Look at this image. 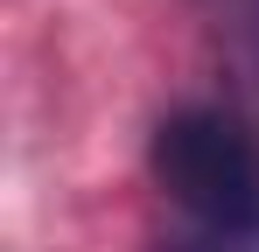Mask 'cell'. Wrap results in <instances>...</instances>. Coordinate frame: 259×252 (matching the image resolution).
I'll return each mask as SVG.
<instances>
[{
	"label": "cell",
	"instance_id": "6da1fadb",
	"mask_svg": "<svg viewBox=\"0 0 259 252\" xmlns=\"http://www.w3.org/2000/svg\"><path fill=\"white\" fill-rule=\"evenodd\" d=\"M154 182L217 238H259V133L231 112H175L154 133Z\"/></svg>",
	"mask_w": 259,
	"mask_h": 252
},
{
	"label": "cell",
	"instance_id": "7a4b0ae2",
	"mask_svg": "<svg viewBox=\"0 0 259 252\" xmlns=\"http://www.w3.org/2000/svg\"><path fill=\"white\" fill-rule=\"evenodd\" d=\"M252 245H259V238H217V231H210V238H175L168 252H252Z\"/></svg>",
	"mask_w": 259,
	"mask_h": 252
}]
</instances>
